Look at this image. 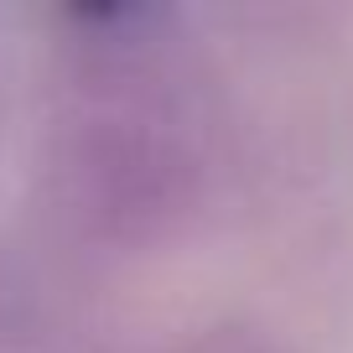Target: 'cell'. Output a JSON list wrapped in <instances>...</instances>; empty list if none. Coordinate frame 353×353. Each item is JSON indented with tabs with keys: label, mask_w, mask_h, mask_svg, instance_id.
I'll use <instances>...</instances> for the list:
<instances>
[]
</instances>
